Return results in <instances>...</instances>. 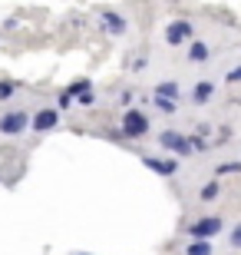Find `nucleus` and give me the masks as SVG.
I'll return each mask as SVG.
<instances>
[{"instance_id":"9d476101","label":"nucleus","mask_w":241,"mask_h":255,"mask_svg":"<svg viewBox=\"0 0 241 255\" xmlns=\"http://www.w3.org/2000/svg\"><path fill=\"white\" fill-rule=\"evenodd\" d=\"M208 57H212V50L205 47L202 40H192V47H188V60H192V63H208Z\"/></svg>"},{"instance_id":"6e6552de","label":"nucleus","mask_w":241,"mask_h":255,"mask_svg":"<svg viewBox=\"0 0 241 255\" xmlns=\"http://www.w3.org/2000/svg\"><path fill=\"white\" fill-rule=\"evenodd\" d=\"M142 162H146L152 172H159V176H175V172H178V162H175V159H156V156H142Z\"/></svg>"},{"instance_id":"1a4fd4ad","label":"nucleus","mask_w":241,"mask_h":255,"mask_svg":"<svg viewBox=\"0 0 241 255\" xmlns=\"http://www.w3.org/2000/svg\"><path fill=\"white\" fill-rule=\"evenodd\" d=\"M215 86H218V83H212V80H198L195 90H192V100H195V103H208V100L215 96Z\"/></svg>"},{"instance_id":"39448f33","label":"nucleus","mask_w":241,"mask_h":255,"mask_svg":"<svg viewBox=\"0 0 241 255\" xmlns=\"http://www.w3.org/2000/svg\"><path fill=\"white\" fill-rule=\"evenodd\" d=\"M192 23H188V20H172V23H168L165 27V43L168 47H178V43H185V40H192Z\"/></svg>"},{"instance_id":"f8f14e48","label":"nucleus","mask_w":241,"mask_h":255,"mask_svg":"<svg viewBox=\"0 0 241 255\" xmlns=\"http://www.w3.org/2000/svg\"><path fill=\"white\" fill-rule=\"evenodd\" d=\"M218 192H222V186H218V179H215V182H205L198 196H202V202H212V199H218Z\"/></svg>"},{"instance_id":"a211bd4d","label":"nucleus","mask_w":241,"mask_h":255,"mask_svg":"<svg viewBox=\"0 0 241 255\" xmlns=\"http://www.w3.org/2000/svg\"><path fill=\"white\" fill-rule=\"evenodd\" d=\"M232 246H235V249H241V226L232 232Z\"/></svg>"},{"instance_id":"9b49d317","label":"nucleus","mask_w":241,"mask_h":255,"mask_svg":"<svg viewBox=\"0 0 241 255\" xmlns=\"http://www.w3.org/2000/svg\"><path fill=\"white\" fill-rule=\"evenodd\" d=\"M156 96H168V100H175V96H178V83H175V80H162V83L156 86Z\"/></svg>"},{"instance_id":"ddd939ff","label":"nucleus","mask_w":241,"mask_h":255,"mask_svg":"<svg viewBox=\"0 0 241 255\" xmlns=\"http://www.w3.org/2000/svg\"><path fill=\"white\" fill-rule=\"evenodd\" d=\"M188 255H212V246H208V239H195L192 246H188Z\"/></svg>"},{"instance_id":"dca6fc26","label":"nucleus","mask_w":241,"mask_h":255,"mask_svg":"<svg viewBox=\"0 0 241 255\" xmlns=\"http://www.w3.org/2000/svg\"><path fill=\"white\" fill-rule=\"evenodd\" d=\"M13 93H17V86H13V83H0V100H10Z\"/></svg>"},{"instance_id":"4468645a","label":"nucleus","mask_w":241,"mask_h":255,"mask_svg":"<svg viewBox=\"0 0 241 255\" xmlns=\"http://www.w3.org/2000/svg\"><path fill=\"white\" fill-rule=\"evenodd\" d=\"M228 172H241V162L232 159V162H222L218 169H215V176H228Z\"/></svg>"},{"instance_id":"0eeeda50","label":"nucleus","mask_w":241,"mask_h":255,"mask_svg":"<svg viewBox=\"0 0 241 255\" xmlns=\"http://www.w3.org/2000/svg\"><path fill=\"white\" fill-rule=\"evenodd\" d=\"M60 126V110H53V106H47V110H37V116H33V129L37 132H50Z\"/></svg>"},{"instance_id":"20e7f679","label":"nucleus","mask_w":241,"mask_h":255,"mask_svg":"<svg viewBox=\"0 0 241 255\" xmlns=\"http://www.w3.org/2000/svg\"><path fill=\"white\" fill-rule=\"evenodd\" d=\"M99 27L102 33H109V37H122L126 30H129V23H126V17L122 13H116V10H99Z\"/></svg>"},{"instance_id":"423d86ee","label":"nucleus","mask_w":241,"mask_h":255,"mask_svg":"<svg viewBox=\"0 0 241 255\" xmlns=\"http://www.w3.org/2000/svg\"><path fill=\"white\" fill-rule=\"evenodd\" d=\"M159 142H162L165 149L178 152V156H192V142H188V136H182V132H175V129H165L162 136H159Z\"/></svg>"},{"instance_id":"f257e3e1","label":"nucleus","mask_w":241,"mask_h":255,"mask_svg":"<svg viewBox=\"0 0 241 255\" xmlns=\"http://www.w3.org/2000/svg\"><path fill=\"white\" fill-rule=\"evenodd\" d=\"M122 139H142L149 132V116L142 110H126L122 113Z\"/></svg>"},{"instance_id":"f3484780","label":"nucleus","mask_w":241,"mask_h":255,"mask_svg":"<svg viewBox=\"0 0 241 255\" xmlns=\"http://www.w3.org/2000/svg\"><path fill=\"white\" fill-rule=\"evenodd\" d=\"M225 80H228V83H241V66H235V70L225 76Z\"/></svg>"},{"instance_id":"f03ea898","label":"nucleus","mask_w":241,"mask_h":255,"mask_svg":"<svg viewBox=\"0 0 241 255\" xmlns=\"http://www.w3.org/2000/svg\"><path fill=\"white\" fill-rule=\"evenodd\" d=\"M222 229H225L222 216H202L198 222L188 226V236H192V239H212V236H218Z\"/></svg>"},{"instance_id":"2eb2a0df","label":"nucleus","mask_w":241,"mask_h":255,"mask_svg":"<svg viewBox=\"0 0 241 255\" xmlns=\"http://www.w3.org/2000/svg\"><path fill=\"white\" fill-rule=\"evenodd\" d=\"M156 106L162 113H175V100H168V96H156Z\"/></svg>"},{"instance_id":"7ed1b4c3","label":"nucleus","mask_w":241,"mask_h":255,"mask_svg":"<svg viewBox=\"0 0 241 255\" xmlns=\"http://www.w3.org/2000/svg\"><path fill=\"white\" fill-rule=\"evenodd\" d=\"M30 126V113L27 110H13V113H3L0 116V132L3 136H17Z\"/></svg>"}]
</instances>
